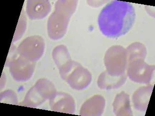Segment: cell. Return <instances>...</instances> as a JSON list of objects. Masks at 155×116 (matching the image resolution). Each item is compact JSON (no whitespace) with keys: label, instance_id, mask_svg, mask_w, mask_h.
Here are the masks:
<instances>
[{"label":"cell","instance_id":"1","mask_svg":"<svg viewBox=\"0 0 155 116\" xmlns=\"http://www.w3.org/2000/svg\"><path fill=\"white\" fill-rule=\"evenodd\" d=\"M135 16L134 8L130 3L114 1L101 10L98 18V26L105 36L118 37L130 30Z\"/></svg>","mask_w":155,"mask_h":116},{"label":"cell","instance_id":"2","mask_svg":"<svg viewBox=\"0 0 155 116\" xmlns=\"http://www.w3.org/2000/svg\"><path fill=\"white\" fill-rule=\"evenodd\" d=\"M77 1H59L55 5V9L48 21V33L54 40L61 38L67 32L70 17L75 11Z\"/></svg>","mask_w":155,"mask_h":116},{"label":"cell","instance_id":"3","mask_svg":"<svg viewBox=\"0 0 155 116\" xmlns=\"http://www.w3.org/2000/svg\"><path fill=\"white\" fill-rule=\"evenodd\" d=\"M59 69L62 79L75 89L80 90L85 88L92 80L90 72L81 64L71 60Z\"/></svg>","mask_w":155,"mask_h":116},{"label":"cell","instance_id":"4","mask_svg":"<svg viewBox=\"0 0 155 116\" xmlns=\"http://www.w3.org/2000/svg\"><path fill=\"white\" fill-rule=\"evenodd\" d=\"M104 63L109 75L119 76L125 74L127 65L126 49L122 46L111 47L106 53Z\"/></svg>","mask_w":155,"mask_h":116},{"label":"cell","instance_id":"5","mask_svg":"<svg viewBox=\"0 0 155 116\" xmlns=\"http://www.w3.org/2000/svg\"><path fill=\"white\" fill-rule=\"evenodd\" d=\"M144 60L136 59L127 63V75L134 82L148 84L151 80L155 66L147 64Z\"/></svg>","mask_w":155,"mask_h":116},{"label":"cell","instance_id":"6","mask_svg":"<svg viewBox=\"0 0 155 116\" xmlns=\"http://www.w3.org/2000/svg\"><path fill=\"white\" fill-rule=\"evenodd\" d=\"M45 44L43 39L39 36L33 37V42H31L30 37L26 39L19 45V53L22 57L28 60H36L42 55Z\"/></svg>","mask_w":155,"mask_h":116},{"label":"cell","instance_id":"7","mask_svg":"<svg viewBox=\"0 0 155 116\" xmlns=\"http://www.w3.org/2000/svg\"><path fill=\"white\" fill-rule=\"evenodd\" d=\"M50 106L53 111L70 114L75 112L74 99L70 95L64 92H56L50 99Z\"/></svg>","mask_w":155,"mask_h":116},{"label":"cell","instance_id":"8","mask_svg":"<svg viewBox=\"0 0 155 116\" xmlns=\"http://www.w3.org/2000/svg\"><path fill=\"white\" fill-rule=\"evenodd\" d=\"M23 57L19 58L11 63L10 72L14 78L17 80L21 74L18 80H25L28 79L33 74L34 65L30 62L26 61Z\"/></svg>","mask_w":155,"mask_h":116},{"label":"cell","instance_id":"9","mask_svg":"<svg viewBox=\"0 0 155 116\" xmlns=\"http://www.w3.org/2000/svg\"><path fill=\"white\" fill-rule=\"evenodd\" d=\"M105 101L103 97L95 95L92 97L81 106L80 115L83 116H100L104 110Z\"/></svg>","mask_w":155,"mask_h":116},{"label":"cell","instance_id":"10","mask_svg":"<svg viewBox=\"0 0 155 116\" xmlns=\"http://www.w3.org/2000/svg\"><path fill=\"white\" fill-rule=\"evenodd\" d=\"M153 86L142 87L138 89L133 94L132 97L135 108L140 111H145L147 108Z\"/></svg>","mask_w":155,"mask_h":116},{"label":"cell","instance_id":"11","mask_svg":"<svg viewBox=\"0 0 155 116\" xmlns=\"http://www.w3.org/2000/svg\"><path fill=\"white\" fill-rule=\"evenodd\" d=\"M126 79L127 76L125 74L120 76H114L104 72L99 76L97 84L98 87L102 89H115L122 86Z\"/></svg>","mask_w":155,"mask_h":116},{"label":"cell","instance_id":"12","mask_svg":"<svg viewBox=\"0 0 155 116\" xmlns=\"http://www.w3.org/2000/svg\"><path fill=\"white\" fill-rule=\"evenodd\" d=\"M114 112L116 116H132L130 96L124 92L117 94L113 104Z\"/></svg>","mask_w":155,"mask_h":116},{"label":"cell","instance_id":"13","mask_svg":"<svg viewBox=\"0 0 155 116\" xmlns=\"http://www.w3.org/2000/svg\"><path fill=\"white\" fill-rule=\"evenodd\" d=\"M35 4H29L27 5V11L31 18H42L46 17L51 9L50 2L46 1H35Z\"/></svg>","mask_w":155,"mask_h":116},{"label":"cell","instance_id":"14","mask_svg":"<svg viewBox=\"0 0 155 116\" xmlns=\"http://www.w3.org/2000/svg\"><path fill=\"white\" fill-rule=\"evenodd\" d=\"M127 54V63L136 59H145L147 56L146 47L143 44L139 42L132 43L126 49Z\"/></svg>","mask_w":155,"mask_h":116},{"label":"cell","instance_id":"15","mask_svg":"<svg viewBox=\"0 0 155 116\" xmlns=\"http://www.w3.org/2000/svg\"><path fill=\"white\" fill-rule=\"evenodd\" d=\"M52 55L53 59L59 68L63 64L71 60L67 47L63 45L57 46L53 50Z\"/></svg>","mask_w":155,"mask_h":116}]
</instances>
